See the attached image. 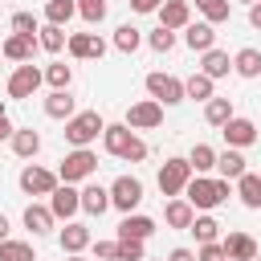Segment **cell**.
Returning <instances> with one entry per match:
<instances>
[{"label":"cell","instance_id":"db71d44e","mask_svg":"<svg viewBox=\"0 0 261 261\" xmlns=\"http://www.w3.org/2000/svg\"><path fill=\"white\" fill-rule=\"evenodd\" d=\"M220 261H228V257H220Z\"/></svg>","mask_w":261,"mask_h":261},{"label":"cell","instance_id":"816d5d0a","mask_svg":"<svg viewBox=\"0 0 261 261\" xmlns=\"http://www.w3.org/2000/svg\"><path fill=\"white\" fill-rule=\"evenodd\" d=\"M253 261H261V253H257V257H253Z\"/></svg>","mask_w":261,"mask_h":261},{"label":"cell","instance_id":"9a60e30c","mask_svg":"<svg viewBox=\"0 0 261 261\" xmlns=\"http://www.w3.org/2000/svg\"><path fill=\"white\" fill-rule=\"evenodd\" d=\"M179 33H184V45H188L192 53H204V49H212V45H216V33H212V24H208V20H188Z\"/></svg>","mask_w":261,"mask_h":261},{"label":"cell","instance_id":"c3c4849f","mask_svg":"<svg viewBox=\"0 0 261 261\" xmlns=\"http://www.w3.org/2000/svg\"><path fill=\"white\" fill-rule=\"evenodd\" d=\"M249 24H253V29H261V0H253V4H249Z\"/></svg>","mask_w":261,"mask_h":261},{"label":"cell","instance_id":"6da1fadb","mask_svg":"<svg viewBox=\"0 0 261 261\" xmlns=\"http://www.w3.org/2000/svg\"><path fill=\"white\" fill-rule=\"evenodd\" d=\"M102 147H106V155L126 159V163H143V159H147V143H143L126 122H106V126H102Z\"/></svg>","mask_w":261,"mask_h":261},{"label":"cell","instance_id":"ab89813d","mask_svg":"<svg viewBox=\"0 0 261 261\" xmlns=\"http://www.w3.org/2000/svg\"><path fill=\"white\" fill-rule=\"evenodd\" d=\"M73 4H77V16L86 24H102L106 20V8H110L106 0H73Z\"/></svg>","mask_w":261,"mask_h":261},{"label":"cell","instance_id":"ee69618b","mask_svg":"<svg viewBox=\"0 0 261 261\" xmlns=\"http://www.w3.org/2000/svg\"><path fill=\"white\" fill-rule=\"evenodd\" d=\"M90 245H94V257L98 261H114V249H118L114 241H90Z\"/></svg>","mask_w":261,"mask_h":261},{"label":"cell","instance_id":"f35d334b","mask_svg":"<svg viewBox=\"0 0 261 261\" xmlns=\"http://www.w3.org/2000/svg\"><path fill=\"white\" fill-rule=\"evenodd\" d=\"M114 245H118V249H114V261H143V257H147V249H143L147 241H130V237H118Z\"/></svg>","mask_w":261,"mask_h":261},{"label":"cell","instance_id":"d6986e66","mask_svg":"<svg viewBox=\"0 0 261 261\" xmlns=\"http://www.w3.org/2000/svg\"><path fill=\"white\" fill-rule=\"evenodd\" d=\"M20 220H24V228H29L33 237H45V232H53V224H57V216L49 212V204H29Z\"/></svg>","mask_w":261,"mask_h":261},{"label":"cell","instance_id":"74e56055","mask_svg":"<svg viewBox=\"0 0 261 261\" xmlns=\"http://www.w3.org/2000/svg\"><path fill=\"white\" fill-rule=\"evenodd\" d=\"M0 261H37V253H33V245L29 241H0Z\"/></svg>","mask_w":261,"mask_h":261},{"label":"cell","instance_id":"2e32d148","mask_svg":"<svg viewBox=\"0 0 261 261\" xmlns=\"http://www.w3.org/2000/svg\"><path fill=\"white\" fill-rule=\"evenodd\" d=\"M57 241H61V253H86L94 237H90V228L82 220H65V228L57 232Z\"/></svg>","mask_w":261,"mask_h":261},{"label":"cell","instance_id":"d4e9b609","mask_svg":"<svg viewBox=\"0 0 261 261\" xmlns=\"http://www.w3.org/2000/svg\"><path fill=\"white\" fill-rule=\"evenodd\" d=\"M216 171H220V179H241L249 167H245V155L237 147H228V151H216Z\"/></svg>","mask_w":261,"mask_h":261},{"label":"cell","instance_id":"484cf974","mask_svg":"<svg viewBox=\"0 0 261 261\" xmlns=\"http://www.w3.org/2000/svg\"><path fill=\"white\" fill-rule=\"evenodd\" d=\"M192 216H196V208H192L184 196H171V200H167V208H163L167 228H188V224H192Z\"/></svg>","mask_w":261,"mask_h":261},{"label":"cell","instance_id":"7dc6e473","mask_svg":"<svg viewBox=\"0 0 261 261\" xmlns=\"http://www.w3.org/2000/svg\"><path fill=\"white\" fill-rule=\"evenodd\" d=\"M167 261H196V253H192V249H171Z\"/></svg>","mask_w":261,"mask_h":261},{"label":"cell","instance_id":"f546056e","mask_svg":"<svg viewBox=\"0 0 261 261\" xmlns=\"http://www.w3.org/2000/svg\"><path fill=\"white\" fill-rule=\"evenodd\" d=\"M232 114H237V110H232L228 98H216V94H212V98L204 102V122H208V126H224Z\"/></svg>","mask_w":261,"mask_h":261},{"label":"cell","instance_id":"11a10c76","mask_svg":"<svg viewBox=\"0 0 261 261\" xmlns=\"http://www.w3.org/2000/svg\"><path fill=\"white\" fill-rule=\"evenodd\" d=\"M143 261H147V257H143Z\"/></svg>","mask_w":261,"mask_h":261},{"label":"cell","instance_id":"7bdbcfd3","mask_svg":"<svg viewBox=\"0 0 261 261\" xmlns=\"http://www.w3.org/2000/svg\"><path fill=\"white\" fill-rule=\"evenodd\" d=\"M224 257V249H220V241H204L200 249H196V261H220Z\"/></svg>","mask_w":261,"mask_h":261},{"label":"cell","instance_id":"ba28073f","mask_svg":"<svg viewBox=\"0 0 261 261\" xmlns=\"http://www.w3.org/2000/svg\"><path fill=\"white\" fill-rule=\"evenodd\" d=\"M57 184H61L57 171H49V167H41V163H24V167H20V192H24V196H49Z\"/></svg>","mask_w":261,"mask_h":261},{"label":"cell","instance_id":"f907efd6","mask_svg":"<svg viewBox=\"0 0 261 261\" xmlns=\"http://www.w3.org/2000/svg\"><path fill=\"white\" fill-rule=\"evenodd\" d=\"M65 261H86V257L82 253H65Z\"/></svg>","mask_w":261,"mask_h":261},{"label":"cell","instance_id":"4316f807","mask_svg":"<svg viewBox=\"0 0 261 261\" xmlns=\"http://www.w3.org/2000/svg\"><path fill=\"white\" fill-rule=\"evenodd\" d=\"M232 73H237V77H261V49L245 45V49L232 57Z\"/></svg>","mask_w":261,"mask_h":261},{"label":"cell","instance_id":"60d3db41","mask_svg":"<svg viewBox=\"0 0 261 261\" xmlns=\"http://www.w3.org/2000/svg\"><path fill=\"white\" fill-rule=\"evenodd\" d=\"M147 45H151L155 53H171V49H175V33L159 24V29H151V33H147Z\"/></svg>","mask_w":261,"mask_h":261},{"label":"cell","instance_id":"bcb514c9","mask_svg":"<svg viewBox=\"0 0 261 261\" xmlns=\"http://www.w3.org/2000/svg\"><path fill=\"white\" fill-rule=\"evenodd\" d=\"M159 4L163 0H130V12H143L147 16V12H159Z\"/></svg>","mask_w":261,"mask_h":261},{"label":"cell","instance_id":"f6af8a7d","mask_svg":"<svg viewBox=\"0 0 261 261\" xmlns=\"http://www.w3.org/2000/svg\"><path fill=\"white\" fill-rule=\"evenodd\" d=\"M12 130H16V126H12V118H8V106L0 102V143H4V139H12Z\"/></svg>","mask_w":261,"mask_h":261},{"label":"cell","instance_id":"9f6ffc18","mask_svg":"<svg viewBox=\"0 0 261 261\" xmlns=\"http://www.w3.org/2000/svg\"><path fill=\"white\" fill-rule=\"evenodd\" d=\"M0 61H4V57H0Z\"/></svg>","mask_w":261,"mask_h":261},{"label":"cell","instance_id":"e0dca14e","mask_svg":"<svg viewBox=\"0 0 261 261\" xmlns=\"http://www.w3.org/2000/svg\"><path fill=\"white\" fill-rule=\"evenodd\" d=\"M220 249H224L228 261H253V257H257V241H253L249 232H228V237L220 241Z\"/></svg>","mask_w":261,"mask_h":261},{"label":"cell","instance_id":"f1b7e54d","mask_svg":"<svg viewBox=\"0 0 261 261\" xmlns=\"http://www.w3.org/2000/svg\"><path fill=\"white\" fill-rule=\"evenodd\" d=\"M65 37H69V33H65L61 24H49V20L37 29V45H41L45 53H61V49H65Z\"/></svg>","mask_w":261,"mask_h":261},{"label":"cell","instance_id":"8d00e7d4","mask_svg":"<svg viewBox=\"0 0 261 261\" xmlns=\"http://www.w3.org/2000/svg\"><path fill=\"white\" fill-rule=\"evenodd\" d=\"M41 73H45V82L53 90H69V82H73V65H65V61H49Z\"/></svg>","mask_w":261,"mask_h":261},{"label":"cell","instance_id":"d590c367","mask_svg":"<svg viewBox=\"0 0 261 261\" xmlns=\"http://www.w3.org/2000/svg\"><path fill=\"white\" fill-rule=\"evenodd\" d=\"M139 45H143V33H139L135 24H118V29H114V49H118V53L130 57Z\"/></svg>","mask_w":261,"mask_h":261},{"label":"cell","instance_id":"f5cc1de1","mask_svg":"<svg viewBox=\"0 0 261 261\" xmlns=\"http://www.w3.org/2000/svg\"><path fill=\"white\" fill-rule=\"evenodd\" d=\"M241 4H253V0H241Z\"/></svg>","mask_w":261,"mask_h":261},{"label":"cell","instance_id":"5b68a950","mask_svg":"<svg viewBox=\"0 0 261 261\" xmlns=\"http://www.w3.org/2000/svg\"><path fill=\"white\" fill-rule=\"evenodd\" d=\"M139 204H143V179L139 175H118L110 184V208H118L126 216V212H139Z\"/></svg>","mask_w":261,"mask_h":261},{"label":"cell","instance_id":"7402d4cb","mask_svg":"<svg viewBox=\"0 0 261 261\" xmlns=\"http://www.w3.org/2000/svg\"><path fill=\"white\" fill-rule=\"evenodd\" d=\"M106 208H110V188L86 184V188H82V212H86V216H102Z\"/></svg>","mask_w":261,"mask_h":261},{"label":"cell","instance_id":"1f68e13d","mask_svg":"<svg viewBox=\"0 0 261 261\" xmlns=\"http://www.w3.org/2000/svg\"><path fill=\"white\" fill-rule=\"evenodd\" d=\"M212 86H216V82H212L208 73L196 69V73L184 82V98H192V102H208V98H212Z\"/></svg>","mask_w":261,"mask_h":261},{"label":"cell","instance_id":"ac0fdd59","mask_svg":"<svg viewBox=\"0 0 261 261\" xmlns=\"http://www.w3.org/2000/svg\"><path fill=\"white\" fill-rule=\"evenodd\" d=\"M188 20H192V4H188V0H163V4H159V24H163V29L179 33Z\"/></svg>","mask_w":261,"mask_h":261},{"label":"cell","instance_id":"277c9868","mask_svg":"<svg viewBox=\"0 0 261 261\" xmlns=\"http://www.w3.org/2000/svg\"><path fill=\"white\" fill-rule=\"evenodd\" d=\"M188 179H192V163H188L184 155L163 159V167H159V192H163L167 200H171V196H184Z\"/></svg>","mask_w":261,"mask_h":261},{"label":"cell","instance_id":"7c38bea8","mask_svg":"<svg viewBox=\"0 0 261 261\" xmlns=\"http://www.w3.org/2000/svg\"><path fill=\"white\" fill-rule=\"evenodd\" d=\"M220 135H224V143H228V147L245 151V147H253V143H257V122H253V118H241V114H232V118L220 126Z\"/></svg>","mask_w":261,"mask_h":261},{"label":"cell","instance_id":"3957f363","mask_svg":"<svg viewBox=\"0 0 261 261\" xmlns=\"http://www.w3.org/2000/svg\"><path fill=\"white\" fill-rule=\"evenodd\" d=\"M98 171V155L90 151V147H73V151H65V159H61V167H57V179L61 184H82V179H90Z\"/></svg>","mask_w":261,"mask_h":261},{"label":"cell","instance_id":"836d02e7","mask_svg":"<svg viewBox=\"0 0 261 261\" xmlns=\"http://www.w3.org/2000/svg\"><path fill=\"white\" fill-rule=\"evenodd\" d=\"M73 16H77V4L73 0H45V20L49 24H61L65 29Z\"/></svg>","mask_w":261,"mask_h":261},{"label":"cell","instance_id":"8fae6325","mask_svg":"<svg viewBox=\"0 0 261 261\" xmlns=\"http://www.w3.org/2000/svg\"><path fill=\"white\" fill-rule=\"evenodd\" d=\"M49 212H53L57 220H73V216L82 212V192H77L73 184H57V188L49 192Z\"/></svg>","mask_w":261,"mask_h":261},{"label":"cell","instance_id":"7a4b0ae2","mask_svg":"<svg viewBox=\"0 0 261 261\" xmlns=\"http://www.w3.org/2000/svg\"><path fill=\"white\" fill-rule=\"evenodd\" d=\"M102 126H106V118L98 114V110H77L73 118H65V143L69 147H90L98 135H102Z\"/></svg>","mask_w":261,"mask_h":261},{"label":"cell","instance_id":"cb8c5ba5","mask_svg":"<svg viewBox=\"0 0 261 261\" xmlns=\"http://www.w3.org/2000/svg\"><path fill=\"white\" fill-rule=\"evenodd\" d=\"M45 114H49V118H61V122H65V118H73V114H77L73 94H69V90H53V94L45 98Z\"/></svg>","mask_w":261,"mask_h":261},{"label":"cell","instance_id":"ffe728a7","mask_svg":"<svg viewBox=\"0 0 261 261\" xmlns=\"http://www.w3.org/2000/svg\"><path fill=\"white\" fill-rule=\"evenodd\" d=\"M228 69H232V57H228L224 49H216V45H212V49H204V53H200V73H208L212 82H216V77H224Z\"/></svg>","mask_w":261,"mask_h":261},{"label":"cell","instance_id":"e575fe53","mask_svg":"<svg viewBox=\"0 0 261 261\" xmlns=\"http://www.w3.org/2000/svg\"><path fill=\"white\" fill-rule=\"evenodd\" d=\"M196 8H200V16L208 24H220V20L232 16V0H196Z\"/></svg>","mask_w":261,"mask_h":261},{"label":"cell","instance_id":"83f0119b","mask_svg":"<svg viewBox=\"0 0 261 261\" xmlns=\"http://www.w3.org/2000/svg\"><path fill=\"white\" fill-rule=\"evenodd\" d=\"M232 184H237V196H241V204L257 212V208H261V175L245 171V175H241V179H232Z\"/></svg>","mask_w":261,"mask_h":261},{"label":"cell","instance_id":"d6a6232c","mask_svg":"<svg viewBox=\"0 0 261 261\" xmlns=\"http://www.w3.org/2000/svg\"><path fill=\"white\" fill-rule=\"evenodd\" d=\"M188 232H196V245H204V241H216V237H220V224H216V216L196 212L192 224H188Z\"/></svg>","mask_w":261,"mask_h":261},{"label":"cell","instance_id":"44dd1931","mask_svg":"<svg viewBox=\"0 0 261 261\" xmlns=\"http://www.w3.org/2000/svg\"><path fill=\"white\" fill-rule=\"evenodd\" d=\"M8 143H12V155H16V159H33V155L41 151V135H37L33 126H16Z\"/></svg>","mask_w":261,"mask_h":261},{"label":"cell","instance_id":"4fadbf2b","mask_svg":"<svg viewBox=\"0 0 261 261\" xmlns=\"http://www.w3.org/2000/svg\"><path fill=\"white\" fill-rule=\"evenodd\" d=\"M65 49H69V57H77V61H98L102 53H106V41L98 37V33H69L65 37Z\"/></svg>","mask_w":261,"mask_h":261},{"label":"cell","instance_id":"681fc988","mask_svg":"<svg viewBox=\"0 0 261 261\" xmlns=\"http://www.w3.org/2000/svg\"><path fill=\"white\" fill-rule=\"evenodd\" d=\"M0 241H8V216L0 212Z\"/></svg>","mask_w":261,"mask_h":261},{"label":"cell","instance_id":"9c48e42d","mask_svg":"<svg viewBox=\"0 0 261 261\" xmlns=\"http://www.w3.org/2000/svg\"><path fill=\"white\" fill-rule=\"evenodd\" d=\"M184 200H188L196 212H212L216 204H224V200L216 196V179H208V175H192L188 188H184Z\"/></svg>","mask_w":261,"mask_h":261},{"label":"cell","instance_id":"b9f144b4","mask_svg":"<svg viewBox=\"0 0 261 261\" xmlns=\"http://www.w3.org/2000/svg\"><path fill=\"white\" fill-rule=\"evenodd\" d=\"M37 16L33 12H12V33H24V37H37Z\"/></svg>","mask_w":261,"mask_h":261},{"label":"cell","instance_id":"8992f818","mask_svg":"<svg viewBox=\"0 0 261 261\" xmlns=\"http://www.w3.org/2000/svg\"><path fill=\"white\" fill-rule=\"evenodd\" d=\"M143 86H147V94H151L159 106H175V102H184V82L171 77V73H163V69H151Z\"/></svg>","mask_w":261,"mask_h":261},{"label":"cell","instance_id":"603a6c76","mask_svg":"<svg viewBox=\"0 0 261 261\" xmlns=\"http://www.w3.org/2000/svg\"><path fill=\"white\" fill-rule=\"evenodd\" d=\"M151 232H155V220L143 216V212H126L122 224H118V237H130V241H147Z\"/></svg>","mask_w":261,"mask_h":261},{"label":"cell","instance_id":"30bf717a","mask_svg":"<svg viewBox=\"0 0 261 261\" xmlns=\"http://www.w3.org/2000/svg\"><path fill=\"white\" fill-rule=\"evenodd\" d=\"M159 122H163V106H159L155 98L130 102V110H126V126H130V130H155Z\"/></svg>","mask_w":261,"mask_h":261},{"label":"cell","instance_id":"52a82bcc","mask_svg":"<svg viewBox=\"0 0 261 261\" xmlns=\"http://www.w3.org/2000/svg\"><path fill=\"white\" fill-rule=\"evenodd\" d=\"M41 82H45V73H41L33 61H20V65L8 73V98H33V94L41 90Z\"/></svg>","mask_w":261,"mask_h":261},{"label":"cell","instance_id":"5bb4252c","mask_svg":"<svg viewBox=\"0 0 261 261\" xmlns=\"http://www.w3.org/2000/svg\"><path fill=\"white\" fill-rule=\"evenodd\" d=\"M41 45H37V37H24V33H12V37H4V45H0V57L4 61H33V53H37Z\"/></svg>","mask_w":261,"mask_h":261},{"label":"cell","instance_id":"4dcf8cb0","mask_svg":"<svg viewBox=\"0 0 261 261\" xmlns=\"http://www.w3.org/2000/svg\"><path fill=\"white\" fill-rule=\"evenodd\" d=\"M188 163H192V175H208V171L216 167V147H208V143H196V147L188 151Z\"/></svg>","mask_w":261,"mask_h":261}]
</instances>
